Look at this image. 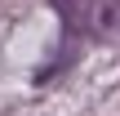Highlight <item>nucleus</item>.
Here are the masks:
<instances>
[{
  "label": "nucleus",
  "instance_id": "nucleus-1",
  "mask_svg": "<svg viewBox=\"0 0 120 116\" xmlns=\"http://www.w3.org/2000/svg\"><path fill=\"white\" fill-rule=\"evenodd\" d=\"M89 31L94 36H120V0H98L94 4Z\"/></svg>",
  "mask_w": 120,
  "mask_h": 116
}]
</instances>
